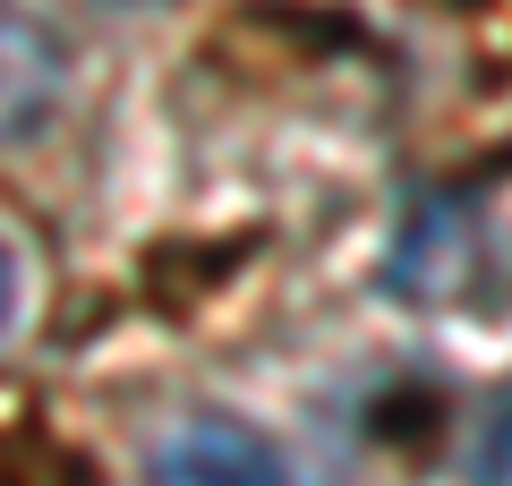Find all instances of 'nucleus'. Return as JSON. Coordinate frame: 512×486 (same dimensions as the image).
<instances>
[{
  "instance_id": "obj_1",
  "label": "nucleus",
  "mask_w": 512,
  "mask_h": 486,
  "mask_svg": "<svg viewBox=\"0 0 512 486\" xmlns=\"http://www.w3.org/2000/svg\"><path fill=\"white\" fill-rule=\"evenodd\" d=\"M60 86H69V43L35 18V9H9L0 0V145L35 137L52 120Z\"/></svg>"
},
{
  "instance_id": "obj_2",
  "label": "nucleus",
  "mask_w": 512,
  "mask_h": 486,
  "mask_svg": "<svg viewBox=\"0 0 512 486\" xmlns=\"http://www.w3.org/2000/svg\"><path fill=\"white\" fill-rule=\"evenodd\" d=\"M470 273H478V214L461 197H427L402 222V239H393L384 282L402 290V299H453Z\"/></svg>"
},
{
  "instance_id": "obj_3",
  "label": "nucleus",
  "mask_w": 512,
  "mask_h": 486,
  "mask_svg": "<svg viewBox=\"0 0 512 486\" xmlns=\"http://www.w3.org/2000/svg\"><path fill=\"white\" fill-rule=\"evenodd\" d=\"M154 486H282V452L248 418H188L163 444Z\"/></svg>"
},
{
  "instance_id": "obj_5",
  "label": "nucleus",
  "mask_w": 512,
  "mask_h": 486,
  "mask_svg": "<svg viewBox=\"0 0 512 486\" xmlns=\"http://www.w3.org/2000/svg\"><path fill=\"white\" fill-rule=\"evenodd\" d=\"M9 316H18V256H9V239H0V333H9Z\"/></svg>"
},
{
  "instance_id": "obj_4",
  "label": "nucleus",
  "mask_w": 512,
  "mask_h": 486,
  "mask_svg": "<svg viewBox=\"0 0 512 486\" xmlns=\"http://www.w3.org/2000/svg\"><path fill=\"white\" fill-rule=\"evenodd\" d=\"M470 478L478 486H512V393L478 418V444H470Z\"/></svg>"
}]
</instances>
